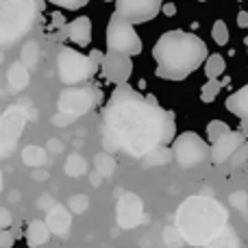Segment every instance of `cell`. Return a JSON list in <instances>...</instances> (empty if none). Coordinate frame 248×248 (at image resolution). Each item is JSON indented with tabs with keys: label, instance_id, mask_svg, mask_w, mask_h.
Wrapping results in <instances>:
<instances>
[{
	"label": "cell",
	"instance_id": "obj_1",
	"mask_svg": "<svg viewBox=\"0 0 248 248\" xmlns=\"http://www.w3.org/2000/svg\"><path fill=\"white\" fill-rule=\"evenodd\" d=\"M174 113L166 111L153 96H141L126 85L111 94L103 113V146L107 153L144 159L150 150L174 140Z\"/></svg>",
	"mask_w": 248,
	"mask_h": 248
},
{
	"label": "cell",
	"instance_id": "obj_2",
	"mask_svg": "<svg viewBox=\"0 0 248 248\" xmlns=\"http://www.w3.org/2000/svg\"><path fill=\"white\" fill-rule=\"evenodd\" d=\"M157 77L166 81H183L207 61V46L198 35L187 31H168L153 46Z\"/></svg>",
	"mask_w": 248,
	"mask_h": 248
},
{
	"label": "cell",
	"instance_id": "obj_3",
	"mask_svg": "<svg viewBox=\"0 0 248 248\" xmlns=\"http://www.w3.org/2000/svg\"><path fill=\"white\" fill-rule=\"evenodd\" d=\"M227 224V209L209 196H189L176 209V229L192 246H207Z\"/></svg>",
	"mask_w": 248,
	"mask_h": 248
},
{
	"label": "cell",
	"instance_id": "obj_4",
	"mask_svg": "<svg viewBox=\"0 0 248 248\" xmlns=\"http://www.w3.org/2000/svg\"><path fill=\"white\" fill-rule=\"evenodd\" d=\"M37 0H0V42L2 46L17 44L37 20Z\"/></svg>",
	"mask_w": 248,
	"mask_h": 248
},
{
	"label": "cell",
	"instance_id": "obj_5",
	"mask_svg": "<svg viewBox=\"0 0 248 248\" xmlns=\"http://www.w3.org/2000/svg\"><path fill=\"white\" fill-rule=\"evenodd\" d=\"M98 63L90 55H81L74 48L63 46L57 55V74L59 81L65 85H81L94 78Z\"/></svg>",
	"mask_w": 248,
	"mask_h": 248
},
{
	"label": "cell",
	"instance_id": "obj_6",
	"mask_svg": "<svg viewBox=\"0 0 248 248\" xmlns=\"http://www.w3.org/2000/svg\"><path fill=\"white\" fill-rule=\"evenodd\" d=\"M107 48L109 50H120L126 55H140L141 52V39L137 31L133 29V22L124 20L118 13H113L107 24Z\"/></svg>",
	"mask_w": 248,
	"mask_h": 248
},
{
	"label": "cell",
	"instance_id": "obj_7",
	"mask_svg": "<svg viewBox=\"0 0 248 248\" xmlns=\"http://www.w3.org/2000/svg\"><path fill=\"white\" fill-rule=\"evenodd\" d=\"M98 100H100L98 87L70 85L65 92H61L57 107H59L61 113H68V116H72V118H78V116H83V113L92 111Z\"/></svg>",
	"mask_w": 248,
	"mask_h": 248
},
{
	"label": "cell",
	"instance_id": "obj_8",
	"mask_svg": "<svg viewBox=\"0 0 248 248\" xmlns=\"http://www.w3.org/2000/svg\"><path fill=\"white\" fill-rule=\"evenodd\" d=\"M174 159L181 168H196L209 159V146L196 133H183L174 140Z\"/></svg>",
	"mask_w": 248,
	"mask_h": 248
},
{
	"label": "cell",
	"instance_id": "obj_9",
	"mask_svg": "<svg viewBox=\"0 0 248 248\" xmlns=\"http://www.w3.org/2000/svg\"><path fill=\"white\" fill-rule=\"evenodd\" d=\"M161 9V0H116V13L133 24L150 22Z\"/></svg>",
	"mask_w": 248,
	"mask_h": 248
},
{
	"label": "cell",
	"instance_id": "obj_10",
	"mask_svg": "<svg viewBox=\"0 0 248 248\" xmlns=\"http://www.w3.org/2000/svg\"><path fill=\"white\" fill-rule=\"evenodd\" d=\"M26 124V113L22 107H9L0 122V140H2V155H9L22 135V128Z\"/></svg>",
	"mask_w": 248,
	"mask_h": 248
},
{
	"label": "cell",
	"instance_id": "obj_11",
	"mask_svg": "<svg viewBox=\"0 0 248 248\" xmlns=\"http://www.w3.org/2000/svg\"><path fill=\"white\" fill-rule=\"evenodd\" d=\"M116 218L118 227L122 229H135L140 222H144V202H141V198L133 192H124L118 198Z\"/></svg>",
	"mask_w": 248,
	"mask_h": 248
},
{
	"label": "cell",
	"instance_id": "obj_12",
	"mask_svg": "<svg viewBox=\"0 0 248 248\" xmlns=\"http://www.w3.org/2000/svg\"><path fill=\"white\" fill-rule=\"evenodd\" d=\"M103 74L107 81L111 83H118V85H124V83L131 78L133 74V61H131V55L126 52H120V50H109L105 55V61H103Z\"/></svg>",
	"mask_w": 248,
	"mask_h": 248
},
{
	"label": "cell",
	"instance_id": "obj_13",
	"mask_svg": "<svg viewBox=\"0 0 248 248\" xmlns=\"http://www.w3.org/2000/svg\"><path fill=\"white\" fill-rule=\"evenodd\" d=\"M242 144H244V135L235 133V131H229L227 135H222L220 140L214 141V146H211V161H214L216 166L229 161Z\"/></svg>",
	"mask_w": 248,
	"mask_h": 248
},
{
	"label": "cell",
	"instance_id": "obj_14",
	"mask_svg": "<svg viewBox=\"0 0 248 248\" xmlns=\"http://www.w3.org/2000/svg\"><path fill=\"white\" fill-rule=\"evenodd\" d=\"M46 222L50 227L52 235L68 237L70 227H72V216H70V211L63 205H55L52 209L46 211Z\"/></svg>",
	"mask_w": 248,
	"mask_h": 248
},
{
	"label": "cell",
	"instance_id": "obj_15",
	"mask_svg": "<svg viewBox=\"0 0 248 248\" xmlns=\"http://www.w3.org/2000/svg\"><path fill=\"white\" fill-rule=\"evenodd\" d=\"M70 39L77 46H87L92 44V20L87 16H78L77 20L70 22Z\"/></svg>",
	"mask_w": 248,
	"mask_h": 248
},
{
	"label": "cell",
	"instance_id": "obj_16",
	"mask_svg": "<svg viewBox=\"0 0 248 248\" xmlns=\"http://www.w3.org/2000/svg\"><path fill=\"white\" fill-rule=\"evenodd\" d=\"M26 242H29L31 248H37L42 244H46L48 240H50L52 231L50 227H48V222H42V220H33V222L29 224V229H26Z\"/></svg>",
	"mask_w": 248,
	"mask_h": 248
},
{
	"label": "cell",
	"instance_id": "obj_17",
	"mask_svg": "<svg viewBox=\"0 0 248 248\" xmlns=\"http://www.w3.org/2000/svg\"><path fill=\"white\" fill-rule=\"evenodd\" d=\"M227 109L242 120H248V85L240 87L227 98Z\"/></svg>",
	"mask_w": 248,
	"mask_h": 248
},
{
	"label": "cell",
	"instance_id": "obj_18",
	"mask_svg": "<svg viewBox=\"0 0 248 248\" xmlns=\"http://www.w3.org/2000/svg\"><path fill=\"white\" fill-rule=\"evenodd\" d=\"M205 248H240V237L233 231V227L227 224V227L222 229V233H220L216 240H211Z\"/></svg>",
	"mask_w": 248,
	"mask_h": 248
},
{
	"label": "cell",
	"instance_id": "obj_19",
	"mask_svg": "<svg viewBox=\"0 0 248 248\" xmlns=\"http://www.w3.org/2000/svg\"><path fill=\"white\" fill-rule=\"evenodd\" d=\"M172 159H174V150L166 148V146H159V148L150 150V153L146 155L144 163H146V168H150V166H166V163H170Z\"/></svg>",
	"mask_w": 248,
	"mask_h": 248
},
{
	"label": "cell",
	"instance_id": "obj_20",
	"mask_svg": "<svg viewBox=\"0 0 248 248\" xmlns=\"http://www.w3.org/2000/svg\"><path fill=\"white\" fill-rule=\"evenodd\" d=\"M26 68H29V65H24V63L11 65V70H9V85H11L13 90L26 87V83H29V72H26Z\"/></svg>",
	"mask_w": 248,
	"mask_h": 248
},
{
	"label": "cell",
	"instance_id": "obj_21",
	"mask_svg": "<svg viewBox=\"0 0 248 248\" xmlns=\"http://www.w3.org/2000/svg\"><path fill=\"white\" fill-rule=\"evenodd\" d=\"M227 70V61L222 55H209L205 61V77L207 78H218L220 74Z\"/></svg>",
	"mask_w": 248,
	"mask_h": 248
},
{
	"label": "cell",
	"instance_id": "obj_22",
	"mask_svg": "<svg viewBox=\"0 0 248 248\" xmlns=\"http://www.w3.org/2000/svg\"><path fill=\"white\" fill-rule=\"evenodd\" d=\"M22 161L29 168H37L46 161V153H44V148H39V146H26L24 153H22Z\"/></svg>",
	"mask_w": 248,
	"mask_h": 248
},
{
	"label": "cell",
	"instance_id": "obj_23",
	"mask_svg": "<svg viewBox=\"0 0 248 248\" xmlns=\"http://www.w3.org/2000/svg\"><path fill=\"white\" fill-rule=\"evenodd\" d=\"M87 172V161L81 157V155H70L68 161H65V174L70 176H81Z\"/></svg>",
	"mask_w": 248,
	"mask_h": 248
},
{
	"label": "cell",
	"instance_id": "obj_24",
	"mask_svg": "<svg viewBox=\"0 0 248 248\" xmlns=\"http://www.w3.org/2000/svg\"><path fill=\"white\" fill-rule=\"evenodd\" d=\"M211 37H214V42L218 44V46H227L229 44V26L224 20H216L214 22V29H211Z\"/></svg>",
	"mask_w": 248,
	"mask_h": 248
},
{
	"label": "cell",
	"instance_id": "obj_25",
	"mask_svg": "<svg viewBox=\"0 0 248 248\" xmlns=\"http://www.w3.org/2000/svg\"><path fill=\"white\" fill-rule=\"evenodd\" d=\"M220 90H222V83L216 81V78H209V81H207L205 85H202V90H201V98H202V103H214L216 96L220 94Z\"/></svg>",
	"mask_w": 248,
	"mask_h": 248
},
{
	"label": "cell",
	"instance_id": "obj_26",
	"mask_svg": "<svg viewBox=\"0 0 248 248\" xmlns=\"http://www.w3.org/2000/svg\"><path fill=\"white\" fill-rule=\"evenodd\" d=\"M229 131H231V126L222 120H211L209 124H207V137H209V141L220 140V137L227 135Z\"/></svg>",
	"mask_w": 248,
	"mask_h": 248
},
{
	"label": "cell",
	"instance_id": "obj_27",
	"mask_svg": "<svg viewBox=\"0 0 248 248\" xmlns=\"http://www.w3.org/2000/svg\"><path fill=\"white\" fill-rule=\"evenodd\" d=\"M68 205H70V209H72L74 214H83V211H85L87 207H90V198L83 196V194H77V196L70 198Z\"/></svg>",
	"mask_w": 248,
	"mask_h": 248
},
{
	"label": "cell",
	"instance_id": "obj_28",
	"mask_svg": "<svg viewBox=\"0 0 248 248\" xmlns=\"http://www.w3.org/2000/svg\"><path fill=\"white\" fill-rule=\"evenodd\" d=\"M96 163H98V172H100V174H105V176L111 174L113 166H116V163H113V159L107 157V155H98V157H96Z\"/></svg>",
	"mask_w": 248,
	"mask_h": 248
},
{
	"label": "cell",
	"instance_id": "obj_29",
	"mask_svg": "<svg viewBox=\"0 0 248 248\" xmlns=\"http://www.w3.org/2000/svg\"><path fill=\"white\" fill-rule=\"evenodd\" d=\"M229 161H231V166H233V168L244 166V163L248 161V146H246V144H242L240 148L235 150V155H233V157L229 159Z\"/></svg>",
	"mask_w": 248,
	"mask_h": 248
},
{
	"label": "cell",
	"instance_id": "obj_30",
	"mask_svg": "<svg viewBox=\"0 0 248 248\" xmlns=\"http://www.w3.org/2000/svg\"><path fill=\"white\" fill-rule=\"evenodd\" d=\"M52 4L57 7H63V9H81L83 4H87L90 0H50Z\"/></svg>",
	"mask_w": 248,
	"mask_h": 248
},
{
	"label": "cell",
	"instance_id": "obj_31",
	"mask_svg": "<svg viewBox=\"0 0 248 248\" xmlns=\"http://www.w3.org/2000/svg\"><path fill=\"white\" fill-rule=\"evenodd\" d=\"M246 202H248L246 192H235V194H231V205H233V207H237V209H244Z\"/></svg>",
	"mask_w": 248,
	"mask_h": 248
},
{
	"label": "cell",
	"instance_id": "obj_32",
	"mask_svg": "<svg viewBox=\"0 0 248 248\" xmlns=\"http://www.w3.org/2000/svg\"><path fill=\"white\" fill-rule=\"evenodd\" d=\"M13 242H16V235L9 229H2V233H0V248H11Z\"/></svg>",
	"mask_w": 248,
	"mask_h": 248
},
{
	"label": "cell",
	"instance_id": "obj_33",
	"mask_svg": "<svg viewBox=\"0 0 248 248\" xmlns=\"http://www.w3.org/2000/svg\"><path fill=\"white\" fill-rule=\"evenodd\" d=\"M35 59H37V50L33 52V46L24 48V52H22V61H24V65H35Z\"/></svg>",
	"mask_w": 248,
	"mask_h": 248
},
{
	"label": "cell",
	"instance_id": "obj_34",
	"mask_svg": "<svg viewBox=\"0 0 248 248\" xmlns=\"http://www.w3.org/2000/svg\"><path fill=\"white\" fill-rule=\"evenodd\" d=\"M39 207H42V209H52V207H55V198L52 196H48V194H44L42 198H39Z\"/></svg>",
	"mask_w": 248,
	"mask_h": 248
},
{
	"label": "cell",
	"instance_id": "obj_35",
	"mask_svg": "<svg viewBox=\"0 0 248 248\" xmlns=\"http://www.w3.org/2000/svg\"><path fill=\"white\" fill-rule=\"evenodd\" d=\"M50 26H52V29H61V26H65V20H63V16H61V13H52Z\"/></svg>",
	"mask_w": 248,
	"mask_h": 248
},
{
	"label": "cell",
	"instance_id": "obj_36",
	"mask_svg": "<svg viewBox=\"0 0 248 248\" xmlns=\"http://www.w3.org/2000/svg\"><path fill=\"white\" fill-rule=\"evenodd\" d=\"M237 26H240V29H248V11L237 13Z\"/></svg>",
	"mask_w": 248,
	"mask_h": 248
},
{
	"label": "cell",
	"instance_id": "obj_37",
	"mask_svg": "<svg viewBox=\"0 0 248 248\" xmlns=\"http://www.w3.org/2000/svg\"><path fill=\"white\" fill-rule=\"evenodd\" d=\"M0 222H2V229H9V227H11V216H9L7 209L0 211Z\"/></svg>",
	"mask_w": 248,
	"mask_h": 248
},
{
	"label": "cell",
	"instance_id": "obj_38",
	"mask_svg": "<svg viewBox=\"0 0 248 248\" xmlns=\"http://www.w3.org/2000/svg\"><path fill=\"white\" fill-rule=\"evenodd\" d=\"M90 57H92V59H94V61H96V63H98V65H103V61H105V55H103V52H100V50H92V52H90Z\"/></svg>",
	"mask_w": 248,
	"mask_h": 248
},
{
	"label": "cell",
	"instance_id": "obj_39",
	"mask_svg": "<svg viewBox=\"0 0 248 248\" xmlns=\"http://www.w3.org/2000/svg\"><path fill=\"white\" fill-rule=\"evenodd\" d=\"M163 13H166V16H174L176 13V4L174 2H168V4H163V9H161Z\"/></svg>",
	"mask_w": 248,
	"mask_h": 248
},
{
	"label": "cell",
	"instance_id": "obj_40",
	"mask_svg": "<svg viewBox=\"0 0 248 248\" xmlns=\"http://www.w3.org/2000/svg\"><path fill=\"white\" fill-rule=\"evenodd\" d=\"M48 150H50V153H61V144L57 140H50L48 141Z\"/></svg>",
	"mask_w": 248,
	"mask_h": 248
},
{
	"label": "cell",
	"instance_id": "obj_41",
	"mask_svg": "<svg viewBox=\"0 0 248 248\" xmlns=\"http://www.w3.org/2000/svg\"><path fill=\"white\" fill-rule=\"evenodd\" d=\"M246 50H248V37H246Z\"/></svg>",
	"mask_w": 248,
	"mask_h": 248
}]
</instances>
